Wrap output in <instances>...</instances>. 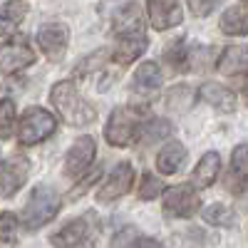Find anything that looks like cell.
Segmentation results:
<instances>
[{
	"label": "cell",
	"mask_w": 248,
	"mask_h": 248,
	"mask_svg": "<svg viewBox=\"0 0 248 248\" xmlns=\"http://www.w3.org/2000/svg\"><path fill=\"white\" fill-rule=\"evenodd\" d=\"M50 102L57 109L60 119H65L72 127H87L97 119V107L77 92V85L72 79H62L50 90Z\"/></svg>",
	"instance_id": "cell-1"
},
{
	"label": "cell",
	"mask_w": 248,
	"mask_h": 248,
	"mask_svg": "<svg viewBox=\"0 0 248 248\" xmlns=\"http://www.w3.org/2000/svg\"><path fill=\"white\" fill-rule=\"evenodd\" d=\"M60 206H62V201H60L55 189H50V186H45V184L35 186L28 203H25V209H23V216H20L23 218V226L28 231L43 229V226H47L57 216Z\"/></svg>",
	"instance_id": "cell-2"
},
{
	"label": "cell",
	"mask_w": 248,
	"mask_h": 248,
	"mask_svg": "<svg viewBox=\"0 0 248 248\" xmlns=\"http://www.w3.org/2000/svg\"><path fill=\"white\" fill-rule=\"evenodd\" d=\"M57 129V119L43 107H28L17 122V141L23 147H32V144L45 141L52 137Z\"/></svg>",
	"instance_id": "cell-3"
},
{
	"label": "cell",
	"mask_w": 248,
	"mask_h": 248,
	"mask_svg": "<svg viewBox=\"0 0 248 248\" xmlns=\"http://www.w3.org/2000/svg\"><path fill=\"white\" fill-rule=\"evenodd\" d=\"M141 117H144L141 107H117L107 119L105 139L112 147H127V144H132V139L137 137L141 122H144Z\"/></svg>",
	"instance_id": "cell-4"
},
{
	"label": "cell",
	"mask_w": 248,
	"mask_h": 248,
	"mask_svg": "<svg viewBox=\"0 0 248 248\" xmlns=\"http://www.w3.org/2000/svg\"><path fill=\"white\" fill-rule=\"evenodd\" d=\"M161 209L167 218H191L201 209V199L191 184H179L164 191Z\"/></svg>",
	"instance_id": "cell-5"
},
{
	"label": "cell",
	"mask_w": 248,
	"mask_h": 248,
	"mask_svg": "<svg viewBox=\"0 0 248 248\" xmlns=\"http://www.w3.org/2000/svg\"><path fill=\"white\" fill-rule=\"evenodd\" d=\"M35 50L25 37H15V40H5L0 45V75H15L28 70L35 62Z\"/></svg>",
	"instance_id": "cell-6"
},
{
	"label": "cell",
	"mask_w": 248,
	"mask_h": 248,
	"mask_svg": "<svg viewBox=\"0 0 248 248\" xmlns=\"http://www.w3.org/2000/svg\"><path fill=\"white\" fill-rule=\"evenodd\" d=\"M30 174V159L23 154H13L0 161V196L10 199L25 186Z\"/></svg>",
	"instance_id": "cell-7"
},
{
	"label": "cell",
	"mask_w": 248,
	"mask_h": 248,
	"mask_svg": "<svg viewBox=\"0 0 248 248\" xmlns=\"http://www.w3.org/2000/svg\"><path fill=\"white\" fill-rule=\"evenodd\" d=\"M134 186V167L129 161H119L117 167L109 171V176L102 181L99 191H97V201L99 203H109L122 199L124 194H129V189Z\"/></svg>",
	"instance_id": "cell-8"
},
{
	"label": "cell",
	"mask_w": 248,
	"mask_h": 248,
	"mask_svg": "<svg viewBox=\"0 0 248 248\" xmlns=\"http://www.w3.org/2000/svg\"><path fill=\"white\" fill-rule=\"evenodd\" d=\"M94 154H97V141H94V137L85 134V137L75 139V144L70 147V152H67V156H65V164H62V171H65L70 179H79L82 174L92 167Z\"/></svg>",
	"instance_id": "cell-9"
},
{
	"label": "cell",
	"mask_w": 248,
	"mask_h": 248,
	"mask_svg": "<svg viewBox=\"0 0 248 248\" xmlns=\"http://www.w3.org/2000/svg\"><path fill=\"white\" fill-rule=\"evenodd\" d=\"M67 43H70V30L62 23H47L37 30V45L47 55V60L60 62L67 52Z\"/></svg>",
	"instance_id": "cell-10"
},
{
	"label": "cell",
	"mask_w": 248,
	"mask_h": 248,
	"mask_svg": "<svg viewBox=\"0 0 248 248\" xmlns=\"http://www.w3.org/2000/svg\"><path fill=\"white\" fill-rule=\"evenodd\" d=\"M161 67L156 62H141L134 72L132 79V94L141 102H149L156 97V92L161 90Z\"/></svg>",
	"instance_id": "cell-11"
},
{
	"label": "cell",
	"mask_w": 248,
	"mask_h": 248,
	"mask_svg": "<svg viewBox=\"0 0 248 248\" xmlns=\"http://www.w3.org/2000/svg\"><path fill=\"white\" fill-rule=\"evenodd\" d=\"M147 13H149L152 28L159 30V32L179 25L184 20V10H181V5L176 3V0H149Z\"/></svg>",
	"instance_id": "cell-12"
},
{
	"label": "cell",
	"mask_w": 248,
	"mask_h": 248,
	"mask_svg": "<svg viewBox=\"0 0 248 248\" xmlns=\"http://www.w3.org/2000/svg\"><path fill=\"white\" fill-rule=\"evenodd\" d=\"M114 35L122 37H139L144 35V17H141V8L137 3H127L114 13V23H112Z\"/></svg>",
	"instance_id": "cell-13"
},
{
	"label": "cell",
	"mask_w": 248,
	"mask_h": 248,
	"mask_svg": "<svg viewBox=\"0 0 248 248\" xmlns=\"http://www.w3.org/2000/svg\"><path fill=\"white\" fill-rule=\"evenodd\" d=\"M248 186V144H238L231 154V167L226 176V189L231 194H243Z\"/></svg>",
	"instance_id": "cell-14"
},
{
	"label": "cell",
	"mask_w": 248,
	"mask_h": 248,
	"mask_svg": "<svg viewBox=\"0 0 248 248\" xmlns=\"http://www.w3.org/2000/svg\"><path fill=\"white\" fill-rule=\"evenodd\" d=\"M184 161H186V147L181 141L171 139V141L164 144L161 152L156 154V169L164 176H171V174H176L184 167Z\"/></svg>",
	"instance_id": "cell-15"
},
{
	"label": "cell",
	"mask_w": 248,
	"mask_h": 248,
	"mask_svg": "<svg viewBox=\"0 0 248 248\" xmlns=\"http://www.w3.org/2000/svg\"><path fill=\"white\" fill-rule=\"evenodd\" d=\"M87 231H90L87 218H75L67 226H62V229L50 238V243L55 248H77L87 241Z\"/></svg>",
	"instance_id": "cell-16"
},
{
	"label": "cell",
	"mask_w": 248,
	"mask_h": 248,
	"mask_svg": "<svg viewBox=\"0 0 248 248\" xmlns=\"http://www.w3.org/2000/svg\"><path fill=\"white\" fill-rule=\"evenodd\" d=\"M199 97L206 105L216 107L218 112H233L236 109V94L229 87L218 85V82H203L201 90H199Z\"/></svg>",
	"instance_id": "cell-17"
},
{
	"label": "cell",
	"mask_w": 248,
	"mask_h": 248,
	"mask_svg": "<svg viewBox=\"0 0 248 248\" xmlns=\"http://www.w3.org/2000/svg\"><path fill=\"white\" fill-rule=\"evenodd\" d=\"M218 174H221V156L216 152H206L199 159L196 169L191 174V186H196V189H209L218 179Z\"/></svg>",
	"instance_id": "cell-18"
},
{
	"label": "cell",
	"mask_w": 248,
	"mask_h": 248,
	"mask_svg": "<svg viewBox=\"0 0 248 248\" xmlns=\"http://www.w3.org/2000/svg\"><path fill=\"white\" fill-rule=\"evenodd\" d=\"M216 67L221 75H229V77H236V75H246L248 72V47L243 45H231L226 47L216 62Z\"/></svg>",
	"instance_id": "cell-19"
},
{
	"label": "cell",
	"mask_w": 248,
	"mask_h": 248,
	"mask_svg": "<svg viewBox=\"0 0 248 248\" xmlns=\"http://www.w3.org/2000/svg\"><path fill=\"white\" fill-rule=\"evenodd\" d=\"M221 32L231 35V37H243L248 35V8L246 5H231L226 8L221 20H218Z\"/></svg>",
	"instance_id": "cell-20"
},
{
	"label": "cell",
	"mask_w": 248,
	"mask_h": 248,
	"mask_svg": "<svg viewBox=\"0 0 248 248\" xmlns=\"http://www.w3.org/2000/svg\"><path fill=\"white\" fill-rule=\"evenodd\" d=\"M28 15V5L25 3H3L0 5V37H10L20 25H23V20Z\"/></svg>",
	"instance_id": "cell-21"
},
{
	"label": "cell",
	"mask_w": 248,
	"mask_h": 248,
	"mask_svg": "<svg viewBox=\"0 0 248 248\" xmlns=\"http://www.w3.org/2000/svg\"><path fill=\"white\" fill-rule=\"evenodd\" d=\"M171 132H174V127H171L169 119L154 117V119H144L141 122V127H139L134 139H139L141 144H154V141H161V139H169Z\"/></svg>",
	"instance_id": "cell-22"
},
{
	"label": "cell",
	"mask_w": 248,
	"mask_h": 248,
	"mask_svg": "<svg viewBox=\"0 0 248 248\" xmlns=\"http://www.w3.org/2000/svg\"><path fill=\"white\" fill-rule=\"evenodd\" d=\"M149 43H147V37L139 35V37H122L117 47H114V60L119 62V65H129V62H134L137 57H141L144 52H147Z\"/></svg>",
	"instance_id": "cell-23"
},
{
	"label": "cell",
	"mask_w": 248,
	"mask_h": 248,
	"mask_svg": "<svg viewBox=\"0 0 248 248\" xmlns=\"http://www.w3.org/2000/svg\"><path fill=\"white\" fill-rule=\"evenodd\" d=\"M164 105H167V109L174 112V114L186 112V109L194 105V92H191V87H186V85L171 87V90L167 92V97H164Z\"/></svg>",
	"instance_id": "cell-24"
},
{
	"label": "cell",
	"mask_w": 248,
	"mask_h": 248,
	"mask_svg": "<svg viewBox=\"0 0 248 248\" xmlns=\"http://www.w3.org/2000/svg\"><path fill=\"white\" fill-rule=\"evenodd\" d=\"M164 60H167L169 65H171V70H176V72H184V70L191 67L189 50H186V43H184L181 37L167 45V50H164Z\"/></svg>",
	"instance_id": "cell-25"
},
{
	"label": "cell",
	"mask_w": 248,
	"mask_h": 248,
	"mask_svg": "<svg viewBox=\"0 0 248 248\" xmlns=\"http://www.w3.org/2000/svg\"><path fill=\"white\" fill-rule=\"evenodd\" d=\"M203 221L211 223V226L229 229V226H233V221H236V214H233V209H229L226 203H214V206H209V209L203 211Z\"/></svg>",
	"instance_id": "cell-26"
},
{
	"label": "cell",
	"mask_w": 248,
	"mask_h": 248,
	"mask_svg": "<svg viewBox=\"0 0 248 248\" xmlns=\"http://www.w3.org/2000/svg\"><path fill=\"white\" fill-rule=\"evenodd\" d=\"M15 102L13 99H0V139H10L15 129Z\"/></svg>",
	"instance_id": "cell-27"
},
{
	"label": "cell",
	"mask_w": 248,
	"mask_h": 248,
	"mask_svg": "<svg viewBox=\"0 0 248 248\" xmlns=\"http://www.w3.org/2000/svg\"><path fill=\"white\" fill-rule=\"evenodd\" d=\"M139 199L141 201H152V199H156L159 194H164V184L159 181V179H154L152 174H144L141 176V181H139Z\"/></svg>",
	"instance_id": "cell-28"
},
{
	"label": "cell",
	"mask_w": 248,
	"mask_h": 248,
	"mask_svg": "<svg viewBox=\"0 0 248 248\" xmlns=\"http://www.w3.org/2000/svg\"><path fill=\"white\" fill-rule=\"evenodd\" d=\"M109 57V50H97L94 55H87L85 60L79 62V67H77V77H87L92 75L94 70H99L102 65H105V60Z\"/></svg>",
	"instance_id": "cell-29"
},
{
	"label": "cell",
	"mask_w": 248,
	"mask_h": 248,
	"mask_svg": "<svg viewBox=\"0 0 248 248\" xmlns=\"http://www.w3.org/2000/svg\"><path fill=\"white\" fill-rule=\"evenodd\" d=\"M15 233H17V218H15V214L3 211V214H0V241L10 243V241H15Z\"/></svg>",
	"instance_id": "cell-30"
},
{
	"label": "cell",
	"mask_w": 248,
	"mask_h": 248,
	"mask_svg": "<svg viewBox=\"0 0 248 248\" xmlns=\"http://www.w3.org/2000/svg\"><path fill=\"white\" fill-rule=\"evenodd\" d=\"M97 179H99V169H94V174H87L85 179H82L77 189H72V191H70V199H77V196H82V194H85V191L90 189V186L97 181Z\"/></svg>",
	"instance_id": "cell-31"
},
{
	"label": "cell",
	"mask_w": 248,
	"mask_h": 248,
	"mask_svg": "<svg viewBox=\"0 0 248 248\" xmlns=\"http://www.w3.org/2000/svg\"><path fill=\"white\" fill-rule=\"evenodd\" d=\"M189 8H191V13H194V15L203 17V15H209V13H214V10H216V0H206V3H199V0H191V3H189Z\"/></svg>",
	"instance_id": "cell-32"
},
{
	"label": "cell",
	"mask_w": 248,
	"mask_h": 248,
	"mask_svg": "<svg viewBox=\"0 0 248 248\" xmlns=\"http://www.w3.org/2000/svg\"><path fill=\"white\" fill-rule=\"evenodd\" d=\"M127 248H161V243L156 238H149V236H141V238H132V243Z\"/></svg>",
	"instance_id": "cell-33"
},
{
	"label": "cell",
	"mask_w": 248,
	"mask_h": 248,
	"mask_svg": "<svg viewBox=\"0 0 248 248\" xmlns=\"http://www.w3.org/2000/svg\"><path fill=\"white\" fill-rule=\"evenodd\" d=\"M246 97H248V82H246Z\"/></svg>",
	"instance_id": "cell-34"
}]
</instances>
